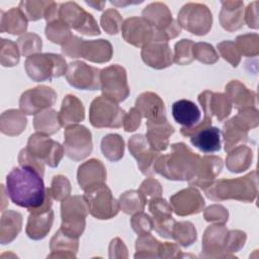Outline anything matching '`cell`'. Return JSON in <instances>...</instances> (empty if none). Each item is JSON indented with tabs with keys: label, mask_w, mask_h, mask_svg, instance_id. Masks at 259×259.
<instances>
[{
	"label": "cell",
	"mask_w": 259,
	"mask_h": 259,
	"mask_svg": "<svg viewBox=\"0 0 259 259\" xmlns=\"http://www.w3.org/2000/svg\"><path fill=\"white\" fill-rule=\"evenodd\" d=\"M252 158V150L246 146L241 145L228 153L226 158V165L231 172L240 173L250 167Z\"/></svg>",
	"instance_id": "obj_36"
},
{
	"label": "cell",
	"mask_w": 259,
	"mask_h": 259,
	"mask_svg": "<svg viewBox=\"0 0 259 259\" xmlns=\"http://www.w3.org/2000/svg\"><path fill=\"white\" fill-rule=\"evenodd\" d=\"M162 243L156 240L150 233L139 235L136 241V258L140 257H159V252Z\"/></svg>",
	"instance_id": "obj_41"
},
{
	"label": "cell",
	"mask_w": 259,
	"mask_h": 259,
	"mask_svg": "<svg viewBox=\"0 0 259 259\" xmlns=\"http://www.w3.org/2000/svg\"><path fill=\"white\" fill-rule=\"evenodd\" d=\"M100 71L84 62L75 61L69 64L66 79L77 89L98 90L100 89Z\"/></svg>",
	"instance_id": "obj_17"
},
{
	"label": "cell",
	"mask_w": 259,
	"mask_h": 259,
	"mask_svg": "<svg viewBox=\"0 0 259 259\" xmlns=\"http://www.w3.org/2000/svg\"><path fill=\"white\" fill-rule=\"evenodd\" d=\"M193 41L190 39H181L175 45V54L173 56V62L178 65H188L193 61L192 48Z\"/></svg>",
	"instance_id": "obj_52"
},
{
	"label": "cell",
	"mask_w": 259,
	"mask_h": 259,
	"mask_svg": "<svg viewBox=\"0 0 259 259\" xmlns=\"http://www.w3.org/2000/svg\"><path fill=\"white\" fill-rule=\"evenodd\" d=\"M46 35L52 42L63 46L70 39L73 34L71 33L70 27L60 18H58L52 22L47 23Z\"/></svg>",
	"instance_id": "obj_42"
},
{
	"label": "cell",
	"mask_w": 259,
	"mask_h": 259,
	"mask_svg": "<svg viewBox=\"0 0 259 259\" xmlns=\"http://www.w3.org/2000/svg\"><path fill=\"white\" fill-rule=\"evenodd\" d=\"M89 212L84 196H69L62 201L61 230L75 238H79L85 229V219Z\"/></svg>",
	"instance_id": "obj_6"
},
{
	"label": "cell",
	"mask_w": 259,
	"mask_h": 259,
	"mask_svg": "<svg viewBox=\"0 0 259 259\" xmlns=\"http://www.w3.org/2000/svg\"><path fill=\"white\" fill-rule=\"evenodd\" d=\"M62 52L69 58H84L94 63H105L112 57V47L108 40H85L76 35L62 46Z\"/></svg>",
	"instance_id": "obj_5"
},
{
	"label": "cell",
	"mask_w": 259,
	"mask_h": 259,
	"mask_svg": "<svg viewBox=\"0 0 259 259\" xmlns=\"http://www.w3.org/2000/svg\"><path fill=\"white\" fill-rule=\"evenodd\" d=\"M124 116V110L116 102L103 95L96 97L89 108L90 123L97 128L120 127Z\"/></svg>",
	"instance_id": "obj_8"
},
{
	"label": "cell",
	"mask_w": 259,
	"mask_h": 259,
	"mask_svg": "<svg viewBox=\"0 0 259 259\" xmlns=\"http://www.w3.org/2000/svg\"><path fill=\"white\" fill-rule=\"evenodd\" d=\"M65 154L74 161H81L92 152V136L84 125H68L64 133Z\"/></svg>",
	"instance_id": "obj_14"
},
{
	"label": "cell",
	"mask_w": 259,
	"mask_h": 259,
	"mask_svg": "<svg viewBox=\"0 0 259 259\" xmlns=\"http://www.w3.org/2000/svg\"><path fill=\"white\" fill-rule=\"evenodd\" d=\"M139 192L143 197L145 203H147L151 198L161 196L163 189L161 184L156 179L148 178L141 184Z\"/></svg>",
	"instance_id": "obj_55"
},
{
	"label": "cell",
	"mask_w": 259,
	"mask_h": 259,
	"mask_svg": "<svg viewBox=\"0 0 259 259\" xmlns=\"http://www.w3.org/2000/svg\"><path fill=\"white\" fill-rule=\"evenodd\" d=\"M83 196L89 212L96 219L109 220L115 217L120 209L118 201H116L110 189L104 183L89 187L85 190Z\"/></svg>",
	"instance_id": "obj_7"
},
{
	"label": "cell",
	"mask_w": 259,
	"mask_h": 259,
	"mask_svg": "<svg viewBox=\"0 0 259 259\" xmlns=\"http://www.w3.org/2000/svg\"><path fill=\"white\" fill-rule=\"evenodd\" d=\"M6 191L11 201L32 211L46 204L48 188L42 176L33 168L20 166L13 168L6 176Z\"/></svg>",
	"instance_id": "obj_1"
},
{
	"label": "cell",
	"mask_w": 259,
	"mask_h": 259,
	"mask_svg": "<svg viewBox=\"0 0 259 259\" xmlns=\"http://www.w3.org/2000/svg\"><path fill=\"white\" fill-rule=\"evenodd\" d=\"M143 61L154 69H164L171 66L173 56L167 42L154 41L142 49Z\"/></svg>",
	"instance_id": "obj_22"
},
{
	"label": "cell",
	"mask_w": 259,
	"mask_h": 259,
	"mask_svg": "<svg viewBox=\"0 0 259 259\" xmlns=\"http://www.w3.org/2000/svg\"><path fill=\"white\" fill-rule=\"evenodd\" d=\"M128 150L136 158L138 166L144 175L150 176L155 174L154 165L159 158L160 153L150 146L146 136H133L128 141Z\"/></svg>",
	"instance_id": "obj_18"
},
{
	"label": "cell",
	"mask_w": 259,
	"mask_h": 259,
	"mask_svg": "<svg viewBox=\"0 0 259 259\" xmlns=\"http://www.w3.org/2000/svg\"><path fill=\"white\" fill-rule=\"evenodd\" d=\"M136 108L140 111L142 117L147 121L159 120L166 117V111L163 100L153 92H144L136 100Z\"/></svg>",
	"instance_id": "obj_26"
},
{
	"label": "cell",
	"mask_w": 259,
	"mask_h": 259,
	"mask_svg": "<svg viewBox=\"0 0 259 259\" xmlns=\"http://www.w3.org/2000/svg\"><path fill=\"white\" fill-rule=\"evenodd\" d=\"M85 117L84 106L82 102L74 95H67L63 99L59 112V119L62 126L77 124Z\"/></svg>",
	"instance_id": "obj_32"
},
{
	"label": "cell",
	"mask_w": 259,
	"mask_h": 259,
	"mask_svg": "<svg viewBox=\"0 0 259 259\" xmlns=\"http://www.w3.org/2000/svg\"><path fill=\"white\" fill-rule=\"evenodd\" d=\"M178 23L187 31L204 35L211 28L212 16L209 9L200 3H187L178 13Z\"/></svg>",
	"instance_id": "obj_11"
},
{
	"label": "cell",
	"mask_w": 259,
	"mask_h": 259,
	"mask_svg": "<svg viewBox=\"0 0 259 259\" xmlns=\"http://www.w3.org/2000/svg\"><path fill=\"white\" fill-rule=\"evenodd\" d=\"M21 213L14 210L3 211L0 223V242L2 244L12 242L21 231Z\"/></svg>",
	"instance_id": "obj_34"
},
{
	"label": "cell",
	"mask_w": 259,
	"mask_h": 259,
	"mask_svg": "<svg viewBox=\"0 0 259 259\" xmlns=\"http://www.w3.org/2000/svg\"><path fill=\"white\" fill-rule=\"evenodd\" d=\"M124 40L135 47L144 48L154 41H161L159 31L144 17H130L121 26Z\"/></svg>",
	"instance_id": "obj_15"
},
{
	"label": "cell",
	"mask_w": 259,
	"mask_h": 259,
	"mask_svg": "<svg viewBox=\"0 0 259 259\" xmlns=\"http://www.w3.org/2000/svg\"><path fill=\"white\" fill-rule=\"evenodd\" d=\"M192 55L193 59H196L197 61L206 65L213 64L219 59V55L213 49V47L206 42L193 44Z\"/></svg>",
	"instance_id": "obj_50"
},
{
	"label": "cell",
	"mask_w": 259,
	"mask_h": 259,
	"mask_svg": "<svg viewBox=\"0 0 259 259\" xmlns=\"http://www.w3.org/2000/svg\"><path fill=\"white\" fill-rule=\"evenodd\" d=\"M25 148L34 158L53 168L59 165L65 154L64 147L60 143L37 132L29 137Z\"/></svg>",
	"instance_id": "obj_13"
},
{
	"label": "cell",
	"mask_w": 259,
	"mask_h": 259,
	"mask_svg": "<svg viewBox=\"0 0 259 259\" xmlns=\"http://www.w3.org/2000/svg\"><path fill=\"white\" fill-rule=\"evenodd\" d=\"M223 169V160L217 156H204L200 158L199 165L194 177L188 181L190 186H198L206 189L220 175Z\"/></svg>",
	"instance_id": "obj_21"
},
{
	"label": "cell",
	"mask_w": 259,
	"mask_h": 259,
	"mask_svg": "<svg viewBox=\"0 0 259 259\" xmlns=\"http://www.w3.org/2000/svg\"><path fill=\"white\" fill-rule=\"evenodd\" d=\"M258 1H254L246 8L244 19L251 28H258Z\"/></svg>",
	"instance_id": "obj_60"
},
{
	"label": "cell",
	"mask_w": 259,
	"mask_h": 259,
	"mask_svg": "<svg viewBox=\"0 0 259 259\" xmlns=\"http://www.w3.org/2000/svg\"><path fill=\"white\" fill-rule=\"evenodd\" d=\"M18 49L20 51V54L24 57H29L34 54H38V52L41 50V38L32 32L24 33L21 35L17 41H16Z\"/></svg>",
	"instance_id": "obj_46"
},
{
	"label": "cell",
	"mask_w": 259,
	"mask_h": 259,
	"mask_svg": "<svg viewBox=\"0 0 259 259\" xmlns=\"http://www.w3.org/2000/svg\"><path fill=\"white\" fill-rule=\"evenodd\" d=\"M27 28V19L19 8L13 7L6 12L2 11L1 32L10 34L24 33Z\"/></svg>",
	"instance_id": "obj_35"
},
{
	"label": "cell",
	"mask_w": 259,
	"mask_h": 259,
	"mask_svg": "<svg viewBox=\"0 0 259 259\" xmlns=\"http://www.w3.org/2000/svg\"><path fill=\"white\" fill-rule=\"evenodd\" d=\"M24 68L29 78L36 82L59 78L66 75L68 70L65 59L53 53H38L27 57Z\"/></svg>",
	"instance_id": "obj_4"
},
{
	"label": "cell",
	"mask_w": 259,
	"mask_h": 259,
	"mask_svg": "<svg viewBox=\"0 0 259 259\" xmlns=\"http://www.w3.org/2000/svg\"><path fill=\"white\" fill-rule=\"evenodd\" d=\"M258 34L257 33H247L243 35H239L236 38V46L241 55L252 57L258 55Z\"/></svg>",
	"instance_id": "obj_49"
},
{
	"label": "cell",
	"mask_w": 259,
	"mask_h": 259,
	"mask_svg": "<svg viewBox=\"0 0 259 259\" xmlns=\"http://www.w3.org/2000/svg\"><path fill=\"white\" fill-rule=\"evenodd\" d=\"M26 126V117L22 111L9 109L1 114L0 130L7 136H18Z\"/></svg>",
	"instance_id": "obj_37"
},
{
	"label": "cell",
	"mask_w": 259,
	"mask_h": 259,
	"mask_svg": "<svg viewBox=\"0 0 259 259\" xmlns=\"http://www.w3.org/2000/svg\"><path fill=\"white\" fill-rule=\"evenodd\" d=\"M170 204L177 215L184 217L200 212L204 207V199L196 188L190 186L172 195Z\"/></svg>",
	"instance_id": "obj_20"
},
{
	"label": "cell",
	"mask_w": 259,
	"mask_h": 259,
	"mask_svg": "<svg viewBox=\"0 0 259 259\" xmlns=\"http://www.w3.org/2000/svg\"><path fill=\"white\" fill-rule=\"evenodd\" d=\"M19 49L16 42L10 39H1V64L3 67H12L19 62Z\"/></svg>",
	"instance_id": "obj_47"
},
{
	"label": "cell",
	"mask_w": 259,
	"mask_h": 259,
	"mask_svg": "<svg viewBox=\"0 0 259 259\" xmlns=\"http://www.w3.org/2000/svg\"><path fill=\"white\" fill-rule=\"evenodd\" d=\"M118 203L120 209L127 214L143 211L146 205L139 190H128L122 193L119 197Z\"/></svg>",
	"instance_id": "obj_43"
},
{
	"label": "cell",
	"mask_w": 259,
	"mask_h": 259,
	"mask_svg": "<svg viewBox=\"0 0 259 259\" xmlns=\"http://www.w3.org/2000/svg\"><path fill=\"white\" fill-rule=\"evenodd\" d=\"M243 7L242 1H222L220 22L226 30L235 31L243 26Z\"/></svg>",
	"instance_id": "obj_30"
},
{
	"label": "cell",
	"mask_w": 259,
	"mask_h": 259,
	"mask_svg": "<svg viewBox=\"0 0 259 259\" xmlns=\"http://www.w3.org/2000/svg\"><path fill=\"white\" fill-rule=\"evenodd\" d=\"M210 108L212 115L214 114L217 118L222 121L231 113L232 104L226 94L212 92L210 98Z\"/></svg>",
	"instance_id": "obj_48"
},
{
	"label": "cell",
	"mask_w": 259,
	"mask_h": 259,
	"mask_svg": "<svg viewBox=\"0 0 259 259\" xmlns=\"http://www.w3.org/2000/svg\"><path fill=\"white\" fill-rule=\"evenodd\" d=\"M101 26L108 34H116L122 26V18L115 9H107L100 19Z\"/></svg>",
	"instance_id": "obj_51"
},
{
	"label": "cell",
	"mask_w": 259,
	"mask_h": 259,
	"mask_svg": "<svg viewBox=\"0 0 259 259\" xmlns=\"http://www.w3.org/2000/svg\"><path fill=\"white\" fill-rule=\"evenodd\" d=\"M141 120H142V115H141L140 111L136 107L131 108V110L128 111L127 114H125L124 119H123L124 131L125 132L136 131L140 126Z\"/></svg>",
	"instance_id": "obj_59"
},
{
	"label": "cell",
	"mask_w": 259,
	"mask_h": 259,
	"mask_svg": "<svg viewBox=\"0 0 259 259\" xmlns=\"http://www.w3.org/2000/svg\"><path fill=\"white\" fill-rule=\"evenodd\" d=\"M101 151L109 161H118L123 156L124 142L119 135L109 134L101 141Z\"/></svg>",
	"instance_id": "obj_40"
},
{
	"label": "cell",
	"mask_w": 259,
	"mask_h": 259,
	"mask_svg": "<svg viewBox=\"0 0 259 259\" xmlns=\"http://www.w3.org/2000/svg\"><path fill=\"white\" fill-rule=\"evenodd\" d=\"M223 136L225 142V151L227 153L248 141V131L241 127L233 118L226 121L224 124Z\"/></svg>",
	"instance_id": "obj_38"
},
{
	"label": "cell",
	"mask_w": 259,
	"mask_h": 259,
	"mask_svg": "<svg viewBox=\"0 0 259 259\" xmlns=\"http://www.w3.org/2000/svg\"><path fill=\"white\" fill-rule=\"evenodd\" d=\"M226 95L231 104H234V106L239 110L248 107H256V93L249 90L238 80H233L226 85Z\"/></svg>",
	"instance_id": "obj_29"
},
{
	"label": "cell",
	"mask_w": 259,
	"mask_h": 259,
	"mask_svg": "<svg viewBox=\"0 0 259 259\" xmlns=\"http://www.w3.org/2000/svg\"><path fill=\"white\" fill-rule=\"evenodd\" d=\"M88 5L90 6H93L95 9H98V10H101L103 9V6L105 5V2H86Z\"/></svg>",
	"instance_id": "obj_61"
},
{
	"label": "cell",
	"mask_w": 259,
	"mask_h": 259,
	"mask_svg": "<svg viewBox=\"0 0 259 259\" xmlns=\"http://www.w3.org/2000/svg\"><path fill=\"white\" fill-rule=\"evenodd\" d=\"M56 100V91L49 86L41 85L23 92L19 99V107L24 114L35 115L53 106Z\"/></svg>",
	"instance_id": "obj_16"
},
{
	"label": "cell",
	"mask_w": 259,
	"mask_h": 259,
	"mask_svg": "<svg viewBox=\"0 0 259 259\" xmlns=\"http://www.w3.org/2000/svg\"><path fill=\"white\" fill-rule=\"evenodd\" d=\"M33 126L37 133H41L48 136L56 134L62 126L59 119V113L54 109L49 108L38 112L34 116Z\"/></svg>",
	"instance_id": "obj_39"
},
{
	"label": "cell",
	"mask_w": 259,
	"mask_h": 259,
	"mask_svg": "<svg viewBox=\"0 0 259 259\" xmlns=\"http://www.w3.org/2000/svg\"><path fill=\"white\" fill-rule=\"evenodd\" d=\"M131 225H132L133 230L138 235L148 234L154 229L152 218H150L148 214L144 213L143 211L136 212L133 215V218L131 220Z\"/></svg>",
	"instance_id": "obj_56"
},
{
	"label": "cell",
	"mask_w": 259,
	"mask_h": 259,
	"mask_svg": "<svg viewBox=\"0 0 259 259\" xmlns=\"http://www.w3.org/2000/svg\"><path fill=\"white\" fill-rule=\"evenodd\" d=\"M190 143L203 153H214L221 150V131L207 126L190 136Z\"/></svg>",
	"instance_id": "obj_31"
},
{
	"label": "cell",
	"mask_w": 259,
	"mask_h": 259,
	"mask_svg": "<svg viewBox=\"0 0 259 259\" xmlns=\"http://www.w3.org/2000/svg\"><path fill=\"white\" fill-rule=\"evenodd\" d=\"M218 50L221 56L228 61L233 67H237L241 60V54L235 44L232 40H225L218 45Z\"/></svg>",
	"instance_id": "obj_54"
},
{
	"label": "cell",
	"mask_w": 259,
	"mask_h": 259,
	"mask_svg": "<svg viewBox=\"0 0 259 259\" xmlns=\"http://www.w3.org/2000/svg\"><path fill=\"white\" fill-rule=\"evenodd\" d=\"M79 240L64 233L61 229L54 235L51 240L52 254L48 257H75L78 251Z\"/></svg>",
	"instance_id": "obj_33"
},
{
	"label": "cell",
	"mask_w": 259,
	"mask_h": 259,
	"mask_svg": "<svg viewBox=\"0 0 259 259\" xmlns=\"http://www.w3.org/2000/svg\"><path fill=\"white\" fill-rule=\"evenodd\" d=\"M100 89L103 96L118 103L127 98L130 87L127 85L126 71L119 65H111L100 71Z\"/></svg>",
	"instance_id": "obj_10"
},
{
	"label": "cell",
	"mask_w": 259,
	"mask_h": 259,
	"mask_svg": "<svg viewBox=\"0 0 259 259\" xmlns=\"http://www.w3.org/2000/svg\"><path fill=\"white\" fill-rule=\"evenodd\" d=\"M147 127L146 138L150 146L157 152L165 151L169 146V138L174 133V127L167 118L147 121Z\"/></svg>",
	"instance_id": "obj_23"
},
{
	"label": "cell",
	"mask_w": 259,
	"mask_h": 259,
	"mask_svg": "<svg viewBox=\"0 0 259 259\" xmlns=\"http://www.w3.org/2000/svg\"><path fill=\"white\" fill-rule=\"evenodd\" d=\"M172 115L175 121L183 128H190L200 121L199 107L191 100L180 99L172 105Z\"/></svg>",
	"instance_id": "obj_28"
},
{
	"label": "cell",
	"mask_w": 259,
	"mask_h": 259,
	"mask_svg": "<svg viewBox=\"0 0 259 259\" xmlns=\"http://www.w3.org/2000/svg\"><path fill=\"white\" fill-rule=\"evenodd\" d=\"M196 235V230L190 222H175L172 230V238L182 246H190L195 242Z\"/></svg>",
	"instance_id": "obj_44"
},
{
	"label": "cell",
	"mask_w": 259,
	"mask_h": 259,
	"mask_svg": "<svg viewBox=\"0 0 259 259\" xmlns=\"http://www.w3.org/2000/svg\"><path fill=\"white\" fill-rule=\"evenodd\" d=\"M53 222L54 211L52 208L47 210L31 211L26 224V235L32 240L44 239L50 232Z\"/></svg>",
	"instance_id": "obj_27"
},
{
	"label": "cell",
	"mask_w": 259,
	"mask_h": 259,
	"mask_svg": "<svg viewBox=\"0 0 259 259\" xmlns=\"http://www.w3.org/2000/svg\"><path fill=\"white\" fill-rule=\"evenodd\" d=\"M77 179L80 188L84 191L89 187L104 183L106 179V170L101 161L90 159L79 166L77 172Z\"/></svg>",
	"instance_id": "obj_24"
},
{
	"label": "cell",
	"mask_w": 259,
	"mask_h": 259,
	"mask_svg": "<svg viewBox=\"0 0 259 259\" xmlns=\"http://www.w3.org/2000/svg\"><path fill=\"white\" fill-rule=\"evenodd\" d=\"M149 210L153 218V228L164 238H172V230L175 221L171 217L172 206L164 198L157 196L151 198L149 201Z\"/></svg>",
	"instance_id": "obj_19"
},
{
	"label": "cell",
	"mask_w": 259,
	"mask_h": 259,
	"mask_svg": "<svg viewBox=\"0 0 259 259\" xmlns=\"http://www.w3.org/2000/svg\"><path fill=\"white\" fill-rule=\"evenodd\" d=\"M228 210L219 204L208 206L204 211V219L207 222H215L218 224H225L228 221Z\"/></svg>",
	"instance_id": "obj_58"
},
{
	"label": "cell",
	"mask_w": 259,
	"mask_h": 259,
	"mask_svg": "<svg viewBox=\"0 0 259 259\" xmlns=\"http://www.w3.org/2000/svg\"><path fill=\"white\" fill-rule=\"evenodd\" d=\"M51 3L52 1H21L18 8L27 20L36 21L45 17L46 11Z\"/></svg>",
	"instance_id": "obj_45"
},
{
	"label": "cell",
	"mask_w": 259,
	"mask_h": 259,
	"mask_svg": "<svg viewBox=\"0 0 259 259\" xmlns=\"http://www.w3.org/2000/svg\"><path fill=\"white\" fill-rule=\"evenodd\" d=\"M59 18L70 28H73L83 34H100L99 27L93 16L75 2H66L60 4Z\"/></svg>",
	"instance_id": "obj_12"
},
{
	"label": "cell",
	"mask_w": 259,
	"mask_h": 259,
	"mask_svg": "<svg viewBox=\"0 0 259 259\" xmlns=\"http://www.w3.org/2000/svg\"><path fill=\"white\" fill-rule=\"evenodd\" d=\"M50 191L54 199L63 201L65 198L70 196L71 184L67 177L63 175H57L53 178Z\"/></svg>",
	"instance_id": "obj_53"
},
{
	"label": "cell",
	"mask_w": 259,
	"mask_h": 259,
	"mask_svg": "<svg viewBox=\"0 0 259 259\" xmlns=\"http://www.w3.org/2000/svg\"><path fill=\"white\" fill-rule=\"evenodd\" d=\"M18 162L20 166H27L30 168L35 169L41 176H44L45 173V163L39 161L38 159L34 158L29 152L26 150V148L22 149L18 156Z\"/></svg>",
	"instance_id": "obj_57"
},
{
	"label": "cell",
	"mask_w": 259,
	"mask_h": 259,
	"mask_svg": "<svg viewBox=\"0 0 259 259\" xmlns=\"http://www.w3.org/2000/svg\"><path fill=\"white\" fill-rule=\"evenodd\" d=\"M142 13L143 17L157 28L161 41L167 42L169 39L177 36L181 31V26L172 18L171 11L164 3H151L145 7Z\"/></svg>",
	"instance_id": "obj_9"
},
{
	"label": "cell",
	"mask_w": 259,
	"mask_h": 259,
	"mask_svg": "<svg viewBox=\"0 0 259 259\" xmlns=\"http://www.w3.org/2000/svg\"><path fill=\"white\" fill-rule=\"evenodd\" d=\"M200 156L193 153L183 143L173 144L171 153L159 156L154 170L170 180L189 181L191 180L198 168Z\"/></svg>",
	"instance_id": "obj_2"
},
{
	"label": "cell",
	"mask_w": 259,
	"mask_h": 259,
	"mask_svg": "<svg viewBox=\"0 0 259 259\" xmlns=\"http://www.w3.org/2000/svg\"><path fill=\"white\" fill-rule=\"evenodd\" d=\"M205 195L213 201L237 199L252 202L257 195V172L252 171L243 177L215 181L205 189Z\"/></svg>",
	"instance_id": "obj_3"
},
{
	"label": "cell",
	"mask_w": 259,
	"mask_h": 259,
	"mask_svg": "<svg viewBox=\"0 0 259 259\" xmlns=\"http://www.w3.org/2000/svg\"><path fill=\"white\" fill-rule=\"evenodd\" d=\"M229 231L224 224H217L207 227L202 239V251L220 255L222 252L228 251Z\"/></svg>",
	"instance_id": "obj_25"
}]
</instances>
